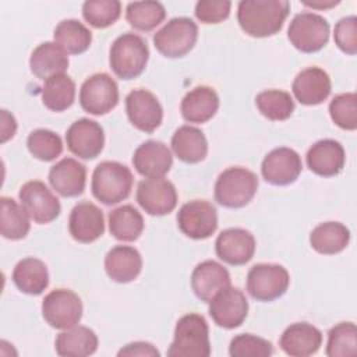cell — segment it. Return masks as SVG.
<instances>
[{
  "instance_id": "cell-40",
  "label": "cell",
  "mask_w": 357,
  "mask_h": 357,
  "mask_svg": "<svg viewBox=\"0 0 357 357\" xmlns=\"http://www.w3.org/2000/svg\"><path fill=\"white\" fill-rule=\"evenodd\" d=\"M26 146L31 155L42 162L54 160L63 152L61 138L46 128L33 130L26 139Z\"/></svg>"
},
{
  "instance_id": "cell-16",
  "label": "cell",
  "mask_w": 357,
  "mask_h": 357,
  "mask_svg": "<svg viewBox=\"0 0 357 357\" xmlns=\"http://www.w3.org/2000/svg\"><path fill=\"white\" fill-rule=\"evenodd\" d=\"M303 169L300 155L287 146L275 148L262 160L261 173L266 183L287 185L294 183Z\"/></svg>"
},
{
  "instance_id": "cell-41",
  "label": "cell",
  "mask_w": 357,
  "mask_h": 357,
  "mask_svg": "<svg viewBox=\"0 0 357 357\" xmlns=\"http://www.w3.org/2000/svg\"><path fill=\"white\" fill-rule=\"evenodd\" d=\"M121 13V3L117 0H88L82 4V17L93 28L113 25Z\"/></svg>"
},
{
  "instance_id": "cell-24",
  "label": "cell",
  "mask_w": 357,
  "mask_h": 357,
  "mask_svg": "<svg viewBox=\"0 0 357 357\" xmlns=\"http://www.w3.org/2000/svg\"><path fill=\"white\" fill-rule=\"evenodd\" d=\"M308 169L322 177H332L342 172L346 155L340 142L335 139H321L315 142L305 156Z\"/></svg>"
},
{
  "instance_id": "cell-2",
  "label": "cell",
  "mask_w": 357,
  "mask_h": 357,
  "mask_svg": "<svg viewBox=\"0 0 357 357\" xmlns=\"http://www.w3.org/2000/svg\"><path fill=\"white\" fill-rule=\"evenodd\" d=\"M209 354V328L205 318L195 312L183 315L176 324L173 342L167 349V356L208 357Z\"/></svg>"
},
{
  "instance_id": "cell-25",
  "label": "cell",
  "mask_w": 357,
  "mask_h": 357,
  "mask_svg": "<svg viewBox=\"0 0 357 357\" xmlns=\"http://www.w3.org/2000/svg\"><path fill=\"white\" fill-rule=\"evenodd\" d=\"M49 183L61 197L71 198L84 192L86 169L73 158H64L50 167Z\"/></svg>"
},
{
  "instance_id": "cell-36",
  "label": "cell",
  "mask_w": 357,
  "mask_h": 357,
  "mask_svg": "<svg viewBox=\"0 0 357 357\" xmlns=\"http://www.w3.org/2000/svg\"><path fill=\"white\" fill-rule=\"evenodd\" d=\"M1 216H0V233L4 238L8 240H21L24 238L31 227L29 216L13 198L1 197Z\"/></svg>"
},
{
  "instance_id": "cell-35",
  "label": "cell",
  "mask_w": 357,
  "mask_h": 357,
  "mask_svg": "<svg viewBox=\"0 0 357 357\" xmlns=\"http://www.w3.org/2000/svg\"><path fill=\"white\" fill-rule=\"evenodd\" d=\"M42 102L52 112L68 109L75 99V84L66 74H57L45 81L42 88Z\"/></svg>"
},
{
  "instance_id": "cell-48",
  "label": "cell",
  "mask_w": 357,
  "mask_h": 357,
  "mask_svg": "<svg viewBox=\"0 0 357 357\" xmlns=\"http://www.w3.org/2000/svg\"><path fill=\"white\" fill-rule=\"evenodd\" d=\"M304 6L307 7H312V8H318V10H322V8H331L336 4H339V1H335V0H312V1H308V0H304L303 1Z\"/></svg>"
},
{
  "instance_id": "cell-19",
  "label": "cell",
  "mask_w": 357,
  "mask_h": 357,
  "mask_svg": "<svg viewBox=\"0 0 357 357\" xmlns=\"http://www.w3.org/2000/svg\"><path fill=\"white\" fill-rule=\"evenodd\" d=\"M68 231L79 243H93L105 233L103 212L93 202H78L70 213Z\"/></svg>"
},
{
  "instance_id": "cell-32",
  "label": "cell",
  "mask_w": 357,
  "mask_h": 357,
  "mask_svg": "<svg viewBox=\"0 0 357 357\" xmlns=\"http://www.w3.org/2000/svg\"><path fill=\"white\" fill-rule=\"evenodd\" d=\"M349 241L350 231L340 222L321 223L310 234L311 247L324 255H333L343 251Z\"/></svg>"
},
{
  "instance_id": "cell-33",
  "label": "cell",
  "mask_w": 357,
  "mask_h": 357,
  "mask_svg": "<svg viewBox=\"0 0 357 357\" xmlns=\"http://www.w3.org/2000/svg\"><path fill=\"white\" fill-rule=\"evenodd\" d=\"M53 38L67 54H81L88 50L92 42V32L78 20L70 18L56 25Z\"/></svg>"
},
{
  "instance_id": "cell-10",
  "label": "cell",
  "mask_w": 357,
  "mask_h": 357,
  "mask_svg": "<svg viewBox=\"0 0 357 357\" xmlns=\"http://www.w3.org/2000/svg\"><path fill=\"white\" fill-rule=\"evenodd\" d=\"M119 103V86L106 73H98L84 81L79 89L81 107L93 116L113 110Z\"/></svg>"
},
{
  "instance_id": "cell-44",
  "label": "cell",
  "mask_w": 357,
  "mask_h": 357,
  "mask_svg": "<svg viewBox=\"0 0 357 357\" xmlns=\"http://www.w3.org/2000/svg\"><path fill=\"white\" fill-rule=\"evenodd\" d=\"M335 43L346 54L357 53V18L354 15L339 20L335 25Z\"/></svg>"
},
{
  "instance_id": "cell-7",
  "label": "cell",
  "mask_w": 357,
  "mask_h": 357,
  "mask_svg": "<svg viewBox=\"0 0 357 357\" xmlns=\"http://www.w3.org/2000/svg\"><path fill=\"white\" fill-rule=\"evenodd\" d=\"M290 283L287 269L278 264H257L247 273V291L257 301L282 297Z\"/></svg>"
},
{
  "instance_id": "cell-9",
  "label": "cell",
  "mask_w": 357,
  "mask_h": 357,
  "mask_svg": "<svg viewBox=\"0 0 357 357\" xmlns=\"http://www.w3.org/2000/svg\"><path fill=\"white\" fill-rule=\"evenodd\" d=\"M42 315L52 328H73L81 321L82 301L73 290L54 289L42 301Z\"/></svg>"
},
{
  "instance_id": "cell-47",
  "label": "cell",
  "mask_w": 357,
  "mask_h": 357,
  "mask_svg": "<svg viewBox=\"0 0 357 357\" xmlns=\"http://www.w3.org/2000/svg\"><path fill=\"white\" fill-rule=\"evenodd\" d=\"M15 130H17V123L14 116L7 110H1V142H6L10 138H13L15 134Z\"/></svg>"
},
{
  "instance_id": "cell-6",
  "label": "cell",
  "mask_w": 357,
  "mask_h": 357,
  "mask_svg": "<svg viewBox=\"0 0 357 357\" xmlns=\"http://www.w3.org/2000/svg\"><path fill=\"white\" fill-rule=\"evenodd\" d=\"M198 26L187 17H176L165 24L155 35L156 50L170 59L185 56L197 43Z\"/></svg>"
},
{
  "instance_id": "cell-39",
  "label": "cell",
  "mask_w": 357,
  "mask_h": 357,
  "mask_svg": "<svg viewBox=\"0 0 357 357\" xmlns=\"http://www.w3.org/2000/svg\"><path fill=\"white\" fill-rule=\"evenodd\" d=\"M328 357H353L357 354V328L353 322H340L328 332L325 350Z\"/></svg>"
},
{
  "instance_id": "cell-20",
  "label": "cell",
  "mask_w": 357,
  "mask_h": 357,
  "mask_svg": "<svg viewBox=\"0 0 357 357\" xmlns=\"http://www.w3.org/2000/svg\"><path fill=\"white\" fill-rule=\"evenodd\" d=\"M332 84L326 71L319 67L301 70L291 85L294 98L305 106H315L326 100L331 95Z\"/></svg>"
},
{
  "instance_id": "cell-38",
  "label": "cell",
  "mask_w": 357,
  "mask_h": 357,
  "mask_svg": "<svg viewBox=\"0 0 357 357\" xmlns=\"http://www.w3.org/2000/svg\"><path fill=\"white\" fill-rule=\"evenodd\" d=\"M166 17V10L159 1H134L126 8V18L138 31H152Z\"/></svg>"
},
{
  "instance_id": "cell-22",
  "label": "cell",
  "mask_w": 357,
  "mask_h": 357,
  "mask_svg": "<svg viewBox=\"0 0 357 357\" xmlns=\"http://www.w3.org/2000/svg\"><path fill=\"white\" fill-rule=\"evenodd\" d=\"M135 170L146 177H163L173 165V156L166 144L155 139L142 142L134 152Z\"/></svg>"
},
{
  "instance_id": "cell-42",
  "label": "cell",
  "mask_w": 357,
  "mask_h": 357,
  "mask_svg": "<svg viewBox=\"0 0 357 357\" xmlns=\"http://www.w3.org/2000/svg\"><path fill=\"white\" fill-rule=\"evenodd\" d=\"M332 121L347 131L357 128V96L354 92L336 95L329 103Z\"/></svg>"
},
{
  "instance_id": "cell-45",
  "label": "cell",
  "mask_w": 357,
  "mask_h": 357,
  "mask_svg": "<svg viewBox=\"0 0 357 357\" xmlns=\"http://www.w3.org/2000/svg\"><path fill=\"white\" fill-rule=\"evenodd\" d=\"M229 0H201L195 4V17L204 24H219L230 14Z\"/></svg>"
},
{
  "instance_id": "cell-27",
  "label": "cell",
  "mask_w": 357,
  "mask_h": 357,
  "mask_svg": "<svg viewBox=\"0 0 357 357\" xmlns=\"http://www.w3.org/2000/svg\"><path fill=\"white\" fill-rule=\"evenodd\" d=\"M219 109V96L211 86H195L181 100V116L188 123H206Z\"/></svg>"
},
{
  "instance_id": "cell-30",
  "label": "cell",
  "mask_w": 357,
  "mask_h": 357,
  "mask_svg": "<svg viewBox=\"0 0 357 357\" xmlns=\"http://www.w3.org/2000/svg\"><path fill=\"white\" fill-rule=\"evenodd\" d=\"M172 151L185 163H198L208 153V141L199 128L181 126L172 137Z\"/></svg>"
},
{
  "instance_id": "cell-11",
  "label": "cell",
  "mask_w": 357,
  "mask_h": 357,
  "mask_svg": "<svg viewBox=\"0 0 357 357\" xmlns=\"http://www.w3.org/2000/svg\"><path fill=\"white\" fill-rule=\"evenodd\" d=\"M18 198L28 216L39 225L50 223L60 215L59 198L39 180L26 181L20 188Z\"/></svg>"
},
{
  "instance_id": "cell-28",
  "label": "cell",
  "mask_w": 357,
  "mask_h": 357,
  "mask_svg": "<svg viewBox=\"0 0 357 357\" xmlns=\"http://www.w3.org/2000/svg\"><path fill=\"white\" fill-rule=\"evenodd\" d=\"M29 67L39 79H49L68 68V56L56 42H43L36 46L29 57Z\"/></svg>"
},
{
  "instance_id": "cell-13",
  "label": "cell",
  "mask_w": 357,
  "mask_h": 357,
  "mask_svg": "<svg viewBox=\"0 0 357 357\" xmlns=\"http://www.w3.org/2000/svg\"><path fill=\"white\" fill-rule=\"evenodd\" d=\"M137 202L152 216L170 213L177 205V191L172 181L165 177L144 178L138 183Z\"/></svg>"
},
{
  "instance_id": "cell-46",
  "label": "cell",
  "mask_w": 357,
  "mask_h": 357,
  "mask_svg": "<svg viewBox=\"0 0 357 357\" xmlns=\"http://www.w3.org/2000/svg\"><path fill=\"white\" fill-rule=\"evenodd\" d=\"M119 357L121 356H130V357H159L160 353L159 350L148 343V342H134V343H128L124 347H121L117 353Z\"/></svg>"
},
{
  "instance_id": "cell-34",
  "label": "cell",
  "mask_w": 357,
  "mask_h": 357,
  "mask_svg": "<svg viewBox=\"0 0 357 357\" xmlns=\"http://www.w3.org/2000/svg\"><path fill=\"white\" fill-rule=\"evenodd\" d=\"M109 231L120 241H134L144 230V218L132 205H121L109 212Z\"/></svg>"
},
{
  "instance_id": "cell-12",
  "label": "cell",
  "mask_w": 357,
  "mask_h": 357,
  "mask_svg": "<svg viewBox=\"0 0 357 357\" xmlns=\"http://www.w3.org/2000/svg\"><path fill=\"white\" fill-rule=\"evenodd\" d=\"M177 225L183 234L194 240L211 237L218 229L216 208L201 199L185 202L177 212Z\"/></svg>"
},
{
  "instance_id": "cell-8",
  "label": "cell",
  "mask_w": 357,
  "mask_h": 357,
  "mask_svg": "<svg viewBox=\"0 0 357 357\" xmlns=\"http://www.w3.org/2000/svg\"><path fill=\"white\" fill-rule=\"evenodd\" d=\"M287 38L290 43L303 53H315L329 40L328 21L315 13H300L291 20Z\"/></svg>"
},
{
  "instance_id": "cell-1",
  "label": "cell",
  "mask_w": 357,
  "mask_h": 357,
  "mask_svg": "<svg viewBox=\"0 0 357 357\" xmlns=\"http://www.w3.org/2000/svg\"><path fill=\"white\" fill-rule=\"evenodd\" d=\"M289 11L286 0H244L238 3L237 21L247 35L266 38L282 29Z\"/></svg>"
},
{
  "instance_id": "cell-29",
  "label": "cell",
  "mask_w": 357,
  "mask_h": 357,
  "mask_svg": "<svg viewBox=\"0 0 357 357\" xmlns=\"http://www.w3.org/2000/svg\"><path fill=\"white\" fill-rule=\"evenodd\" d=\"M54 349L63 357H86L98 350V336L88 326L75 325L57 335Z\"/></svg>"
},
{
  "instance_id": "cell-18",
  "label": "cell",
  "mask_w": 357,
  "mask_h": 357,
  "mask_svg": "<svg viewBox=\"0 0 357 357\" xmlns=\"http://www.w3.org/2000/svg\"><path fill=\"white\" fill-rule=\"evenodd\" d=\"M216 255L229 265H244L254 257L255 238L241 227L223 230L215 241Z\"/></svg>"
},
{
  "instance_id": "cell-31",
  "label": "cell",
  "mask_w": 357,
  "mask_h": 357,
  "mask_svg": "<svg viewBox=\"0 0 357 357\" xmlns=\"http://www.w3.org/2000/svg\"><path fill=\"white\" fill-rule=\"evenodd\" d=\"M13 282L20 291L38 296L49 286V272L45 262L28 257L15 265L13 271Z\"/></svg>"
},
{
  "instance_id": "cell-15",
  "label": "cell",
  "mask_w": 357,
  "mask_h": 357,
  "mask_svg": "<svg viewBox=\"0 0 357 357\" xmlns=\"http://www.w3.org/2000/svg\"><path fill=\"white\" fill-rule=\"evenodd\" d=\"M126 112L130 123L144 132H153L163 120L158 98L146 89H134L126 96Z\"/></svg>"
},
{
  "instance_id": "cell-23",
  "label": "cell",
  "mask_w": 357,
  "mask_h": 357,
  "mask_svg": "<svg viewBox=\"0 0 357 357\" xmlns=\"http://www.w3.org/2000/svg\"><path fill=\"white\" fill-rule=\"evenodd\" d=\"M322 344V333L308 322H296L287 326L279 340L280 349L291 357L315 354Z\"/></svg>"
},
{
  "instance_id": "cell-3",
  "label": "cell",
  "mask_w": 357,
  "mask_h": 357,
  "mask_svg": "<svg viewBox=\"0 0 357 357\" xmlns=\"http://www.w3.org/2000/svg\"><path fill=\"white\" fill-rule=\"evenodd\" d=\"M132 181V173L126 165L103 160L92 173L91 190L93 197L102 204L114 205L130 195Z\"/></svg>"
},
{
  "instance_id": "cell-37",
  "label": "cell",
  "mask_w": 357,
  "mask_h": 357,
  "mask_svg": "<svg viewBox=\"0 0 357 357\" xmlns=\"http://www.w3.org/2000/svg\"><path fill=\"white\" fill-rule=\"evenodd\" d=\"M255 105L262 116L272 121L287 120L294 112V100L289 92L280 89L262 91L255 98Z\"/></svg>"
},
{
  "instance_id": "cell-17",
  "label": "cell",
  "mask_w": 357,
  "mask_h": 357,
  "mask_svg": "<svg viewBox=\"0 0 357 357\" xmlns=\"http://www.w3.org/2000/svg\"><path fill=\"white\" fill-rule=\"evenodd\" d=\"M67 148L81 159L96 158L105 145V132L99 123L89 119L74 121L66 132Z\"/></svg>"
},
{
  "instance_id": "cell-14",
  "label": "cell",
  "mask_w": 357,
  "mask_h": 357,
  "mask_svg": "<svg viewBox=\"0 0 357 357\" xmlns=\"http://www.w3.org/2000/svg\"><path fill=\"white\" fill-rule=\"evenodd\" d=\"M247 314L248 301L245 294L237 287L227 286L209 301V315L220 328L234 329L240 326Z\"/></svg>"
},
{
  "instance_id": "cell-26",
  "label": "cell",
  "mask_w": 357,
  "mask_h": 357,
  "mask_svg": "<svg viewBox=\"0 0 357 357\" xmlns=\"http://www.w3.org/2000/svg\"><path fill=\"white\" fill-rule=\"evenodd\" d=\"M142 269V258L137 248L116 245L105 257V271L117 283H128L138 278Z\"/></svg>"
},
{
  "instance_id": "cell-43",
  "label": "cell",
  "mask_w": 357,
  "mask_h": 357,
  "mask_svg": "<svg viewBox=\"0 0 357 357\" xmlns=\"http://www.w3.org/2000/svg\"><path fill=\"white\" fill-rule=\"evenodd\" d=\"M272 353L273 347L269 340L251 333L234 336L229 346L231 357H269Z\"/></svg>"
},
{
  "instance_id": "cell-4",
  "label": "cell",
  "mask_w": 357,
  "mask_h": 357,
  "mask_svg": "<svg viewBox=\"0 0 357 357\" xmlns=\"http://www.w3.org/2000/svg\"><path fill=\"white\" fill-rule=\"evenodd\" d=\"M149 59L146 42L137 33L126 32L110 46L109 64L121 79H132L141 75Z\"/></svg>"
},
{
  "instance_id": "cell-21",
  "label": "cell",
  "mask_w": 357,
  "mask_h": 357,
  "mask_svg": "<svg viewBox=\"0 0 357 357\" xmlns=\"http://www.w3.org/2000/svg\"><path fill=\"white\" fill-rule=\"evenodd\" d=\"M227 286H230L229 271L213 259L199 262L191 273V289L202 301L209 303Z\"/></svg>"
},
{
  "instance_id": "cell-5",
  "label": "cell",
  "mask_w": 357,
  "mask_h": 357,
  "mask_svg": "<svg viewBox=\"0 0 357 357\" xmlns=\"http://www.w3.org/2000/svg\"><path fill=\"white\" fill-rule=\"evenodd\" d=\"M258 177L254 172L234 166L223 170L215 183V199L225 208H243L257 194Z\"/></svg>"
}]
</instances>
